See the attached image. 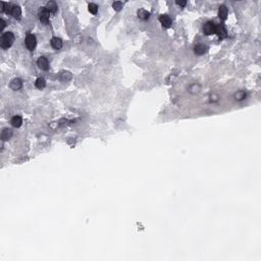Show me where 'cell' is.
Returning <instances> with one entry per match:
<instances>
[{
    "label": "cell",
    "instance_id": "6da1fadb",
    "mask_svg": "<svg viewBox=\"0 0 261 261\" xmlns=\"http://www.w3.org/2000/svg\"><path fill=\"white\" fill-rule=\"evenodd\" d=\"M15 41V35L11 32H5L0 38V46L2 49H8Z\"/></svg>",
    "mask_w": 261,
    "mask_h": 261
},
{
    "label": "cell",
    "instance_id": "7a4b0ae2",
    "mask_svg": "<svg viewBox=\"0 0 261 261\" xmlns=\"http://www.w3.org/2000/svg\"><path fill=\"white\" fill-rule=\"evenodd\" d=\"M25 44H26V47L30 51H33V50L36 48V45H37L36 37L33 34H28L26 36V39H25Z\"/></svg>",
    "mask_w": 261,
    "mask_h": 261
},
{
    "label": "cell",
    "instance_id": "3957f363",
    "mask_svg": "<svg viewBox=\"0 0 261 261\" xmlns=\"http://www.w3.org/2000/svg\"><path fill=\"white\" fill-rule=\"evenodd\" d=\"M49 15L50 12L46 7H40V9H39V18H40L42 24L44 25L49 24Z\"/></svg>",
    "mask_w": 261,
    "mask_h": 261
},
{
    "label": "cell",
    "instance_id": "277c9868",
    "mask_svg": "<svg viewBox=\"0 0 261 261\" xmlns=\"http://www.w3.org/2000/svg\"><path fill=\"white\" fill-rule=\"evenodd\" d=\"M215 28H216V25L213 22H207L203 26V32L207 36L212 35V34H215Z\"/></svg>",
    "mask_w": 261,
    "mask_h": 261
},
{
    "label": "cell",
    "instance_id": "5b68a950",
    "mask_svg": "<svg viewBox=\"0 0 261 261\" xmlns=\"http://www.w3.org/2000/svg\"><path fill=\"white\" fill-rule=\"evenodd\" d=\"M215 34L218 36V38L219 39H224V38H226V36H228L226 29L224 28L223 24L216 25V28H215Z\"/></svg>",
    "mask_w": 261,
    "mask_h": 261
},
{
    "label": "cell",
    "instance_id": "8992f818",
    "mask_svg": "<svg viewBox=\"0 0 261 261\" xmlns=\"http://www.w3.org/2000/svg\"><path fill=\"white\" fill-rule=\"evenodd\" d=\"M159 22H161V25L163 26L164 28H170L172 25V18H169L167 15H161L160 16H159Z\"/></svg>",
    "mask_w": 261,
    "mask_h": 261
},
{
    "label": "cell",
    "instance_id": "52a82bcc",
    "mask_svg": "<svg viewBox=\"0 0 261 261\" xmlns=\"http://www.w3.org/2000/svg\"><path fill=\"white\" fill-rule=\"evenodd\" d=\"M37 64L41 69H43V71H47V69H49V62H48V60H47V58L44 57V56L39 57V59L37 60Z\"/></svg>",
    "mask_w": 261,
    "mask_h": 261
},
{
    "label": "cell",
    "instance_id": "ba28073f",
    "mask_svg": "<svg viewBox=\"0 0 261 261\" xmlns=\"http://www.w3.org/2000/svg\"><path fill=\"white\" fill-rule=\"evenodd\" d=\"M228 13H229V10L226 6L224 5H221L218 8V18H219L221 21H226V18H228Z\"/></svg>",
    "mask_w": 261,
    "mask_h": 261
},
{
    "label": "cell",
    "instance_id": "9c48e42d",
    "mask_svg": "<svg viewBox=\"0 0 261 261\" xmlns=\"http://www.w3.org/2000/svg\"><path fill=\"white\" fill-rule=\"evenodd\" d=\"M10 88L13 90V91H18V90H19L22 87V82L21 79H13L12 81L10 82Z\"/></svg>",
    "mask_w": 261,
    "mask_h": 261
},
{
    "label": "cell",
    "instance_id": "30bf717a",
    "mask_svg": "<svg viewBox=\"0 0 261 261\" xmlns=\"http://www.w3.org/2000/svg\"><path fill=\"white\" fill-rule=\"evenodd\" d=\"M207 50H208V47L205 46V45H203V44L196 45L195 48H194L195 53H196V54H198V55H203V54H205V53L207 52Z\"/></svg>",
    "mask_w": 261,
    "mask_h": 261
},
{
    "label": "cell",
    "instance_id": "8fae6325",
    "mask_svg": "<svg viewBox=\"0 0 261 261\" xmlns=\"http://www.w3.org/2000/svg\"><path fill=\"white\" fill-rule=\"evenodd\" d=\"M51 46L55 50L61 49V48H62V41H61V39L57 38V37H53L51 39Z\"/></svg>",
    "mask_w": 261,
    "mask_h": 261
},
{
    "label": "cell",
    "instance_id": "7c38bea8",
    "mask_svg": "<svg viewBox=\"0 0 261 261\" xmlns=\"http://www.w3.org/2000/svg\"><path fill=\"white\" fill-rule=\"evenodd\" d=\"M137 15H138V18L143 19V21H147L148 18H150V12L149 11H147L146 9H139L138 12H137Z\"/></svg>",
    "mask_w": 261,
    "mask_h": 261
},
{
    "label": "cell",
    "instance_id": "4fadbf2b",
    "mask_svg": "<svg viewBox=\"0 0 261 261\" xmlns=\"http://www.w3.org/2000/svg\"><path fill=\"white\" fill-rule=\"evenodd\" d=\"M10 123L12 125V127L19 128L22 125V119L19 115H15V116H13L12 119H11Z\"/></svg>",
    "mask_w": 261,
    "mask_h": 261
},
{
    "label": "cell",
    "instance_id": "5bb4252c",
    "mask_svg": "<svg viewBox=\"0 0 261 261\" xmlns=\"http://www.w3.org/2000/svg\"><path fill=\"white\" fill-rule=\"evenodd\" d=\"M11 15L16 19H19L22 16V9L18 5H13L12 11H11Z\"/></svg>",
    "mask_w": 261,
    "mask_h": 261
},
{
    "label": "cell",
    "instance_id": "9a60e30c",
    "mask_svg": "<svg viewBox=\"0 0 261 261\" xmlns=\"http://www.w3.org/2000/svg\"><path fill=\"white\" fill-rule=\"evenodd\" d=\"M12 136V131L10 129H4L1 133V139L2 141H6V140H9Z\"/></svg>",
    "mask_w": 261,
    "mask_h": 261
},
{
    "label": "cell",
    "instance_id": "2e32d148",
    "mask_svg": "<svg viewBox=\"0 0 261 261\" xmlns=\"http://www.w3.org/2000/svg\"><path fill=\"white\" fill-rule=\"evenodd\" d=\"M46 8L48 9L49 12L55 13L56 11H57V8H58V7H57V4H56L54 1H49V2H47Z\"/></svg>",
    "mask_w": 261,
    "mask_h": 261
},
{
    "label": "cell",
    "instance_id": "e0dca14e",
    "mask_svg": "<svg viewBox=\"0 0 261 261\" xmlns=\"http://www.w3.org/2000/svg\"><path fill=\"white\" fill-rule=\"evenodd\" d=\"M35 86L37 89H40V90L43 89L45 88V86H46V81H45L43 78H38L35 82Z\"/></svg>",
    "mask_w": 261,
    "mask_h": 261
},
{
    "label": "cell",
    "instance_id": "ac0fdd59",
    "mask_svg": "<svg viewBox=\"0 0 261 261\" xmlns=\"http://www.w3.org/2000/svg\"><path fill=\"white\" fill-rule=\"evenodd\" d=\"M88 10L90 13H92V15H96V13L98 12V6L95 3H90L88 5Z\"/></svg>",
    "mask_w": 261,
    "mask_h": 261
},
{
    "label": "cell",
    "instance_id": "d6986e66",
    "mask_svg": "<svg viewBox=\"0 0 261 261\" xmlns=\"http://www.w3.org/2000/svg\"><path fill=\"white\" fill-rule=\"evenodd\" d=\"M245 97H246V93L244 91H239V92H237V93L235 94V99L236 100H243V99H245Z\"/></svg>",
    "mask_w": 261,
    "mask_h": 261
},
{
    "label": "cell",
    "instance_id": "ffe728a7",
    "mask_svg": "<svg viewBox=\"0 0 261 261\" xmlns=\"http://www.w3.org/2000/svg\"><path fill=\"white\" fill-rule=\"evenodd\" d=\"M72 74L69 72H63L62 74H61V79H62L63 81H69L72 79Z\"/></svg>",
    "mask_w": 261,
    "mask_h": 261
},
{
    "label": "cell",
    "instance_id": "44dd1931",
    "mask_svg": "<svg viewBox=\"0 0 261 261\" xmlns=\"http://www.w3.org/2000/svg\"><path fill=\"white\" fill-rule=\"evenodd\" d=\"M112 7H113V9H114V10L119 11V10L122 8V2H120V1L113 2V4H112Z\"/></svg>",
    "mask_w": 261,
    "mask_h": 261
},
{
    "label": "cell",
    "instance_id": "7402d4cb",
    "mask_svg": "<svg viewBox=\"0 0 261 261\" xmlns=\"http://www.w3.org/2000/svg\"><path fill=\"white\" fill-rule=\"evenodd\" d=\"M176 3L178 4V5H179V6H183V7H184V6H186V5H187V1H176Z\"/></svg>",
    "mask_w": 261,
    "mask_h": 261
},
{
    "label": "cell",
    "instance_id": "603a6c76",
    "mask_svg": "<svg viewBox=\"0 0 261 261\" xmlns=\"http://www.w3.org/2000/svg\"><path fill=\"white\" fill-rule=\"evenodd\" d=\"M5 26H6V22H4V19L1 18V29H0V30H1V31L3 30L4 28H5Z\"/></svg>",
    "mask_w": 261,
    "mask_h": 261
}]
</instances>
